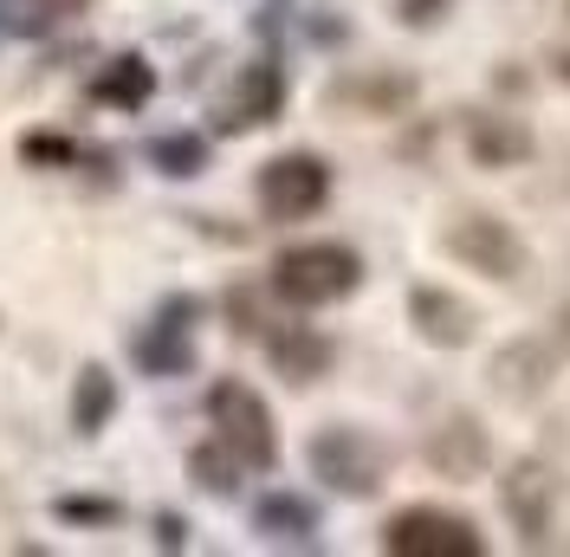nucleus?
<instances>
[{
  "mask_svg": "<svg viewBox=\"0 0 570 557\" xmlns=\"http://www.w3.org/2000/svg\"><path fill=\"white\" fill-rule=\"evenodd\" d=\"M356 278H363V260L337 241L292 246V253H279V266H273V285H279V299H292V305H337V299L356 292Z\"/></svg>",
  "mask_w": 570,
  "mask_h": 557,
  "instance_id": "obj_1",
  "label": "nucleus"
},
{
  "mask_svg": "<svg viewBox=\"0 0 570 557\" xmlns=\"http://www.w3.org/2000/svg\"><path fill=\"white\" fill-rule=\"evenodd\" d=\"M383 551H395V557H480L487 538H480L473 519L448 512V506H409V512H395L383 525Z\"/></svg>",
  "mask_w": 570,
  "mask_h": 557,
  "instance_id": "obj_2",
  "label": "nucleus"
},
{
  "mask_svg": "<svg viewBox=\"0 0 570 557\" xmlns=\"http://www.w3.org/2000/svg\"><path fill=\"white\" fill-rule=\"evenodd\" d=\"M208 421H214V434L240 453L247 467H273V453H279V441H273V416H266V402H259L247 383H220L208 395Z\"/></svg>",
  "mask_w": 570,
  "mask_h": 557,
  "instance_id": "obj_3",
  "label": "nucleus"
},
{
  "mask_svg": "<svg viewBox=\"0 0 570 557\" xmlns=\"http://www.w3.org/2000/svg\"><path fill=\"white\" fill-rule=\"evenodd\" d=\"M324 195H331V169L318 156H279L259 169V208L273 221H305L324 208Z\"/></svg>",
  "mask_w": 570,
  "mask_h": 557,
  "instance_id": "obj_4",
  "label": "nucleus"
},
{
  "mask_svg": "<svg viewBox=\"0 0 570 557\" xmlns=\"http://www.w3.org/2000/svg\"><path fill=\"white\" fill-rule=\"evenodd\" d=\"M441 246H448L454 260H466L473 273H487V278H519V266H525L519 234H512L505 221H493V214H466V221H454V227L441 234Z\"/></svg>",
  "mask_w": 570,
  "mask_h": 557,
  "instance_id": "obj_5",
  "label": "nucleus"
},
{
  "mask_svg": "<svg viewBox=\"0 0 570 557\" xmlns=\"http://www.w3.org/2000/svg\"><path fill=\"white\" fill-rule=\"evenodd\" d=\"M415 331L434 338V344H466L473 338V312H466L461 299H448V292H415Z\"/></svg>",
  "mask_w": 570,
  "mask_h": 557,
  "instance_id": "obj_6",
  "label": "nucleus"
},
{
  "mask_svg": "<svg viewBox=\"0 0 570 557\" xmlns=\"http://www.w3.org/2000/svg\"><path fill=\"white\" fill-rule=\"evenodd\" d=\"M551 499H558L551 473H544V467H519V473H512V487H505V512L538 538V531L551 525V519H544V506H551Z\"/></svg>",
  "mask_w": 570,
  "mask_h": 557,
  "instance_id": "obj_7",
  "label": "nucleus"
}]
</instances>
